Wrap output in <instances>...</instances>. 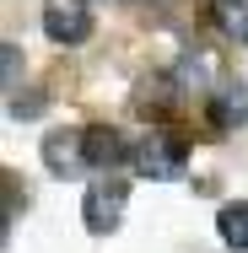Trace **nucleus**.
<instances>
[{"mask_svg":"<svg viewBox=\"0 0 248 253\" xmlns=\"http://www.w3.org/2000/svg\"><path fill=\"white\" fill-rule=\"evenodd\" d=\"M216 27L227 38H248V5L243 0H216Z\"/></svg>","mask_w":248,"mask_h":253,"instance_id":"6e6552de","label":"nucleus"},{"mask_svg":"<svg viewBox=\"0 0 248 253\" xmlns=\"http://www.w3.org/2000/svg\"><path fill=\"white\" fill-rule=\"evenodd\" d=\"M130 151H135V146H124V135H119L113 124H92V129H87V162H92V167H119Z\"/></svg>","mask_w":248,"mask_h":253,"instance_id":"39448f33","label":"nucleus"},{"mask_svg":"<svg viewBox=\"0 0 248 253\" xmlns=\"http://www.w3.org/2000/svg\"><path fill=\"white\" fill-rule=\"evenodd\" d=\"M216 70H221V65H216L210 54H189V59L178 65V86H199V92H205V86L216 81Z\"/></svg>","mask_w":248,"mask_h":253,"instance_id":"0eeeda50","label":"nucleus"},{"mask_svg":"<svg viewBox=\"0 0 248 253\" xmlns=\"http://www.w3.org/2000/svg\"><path fill=\"white\" fill-rule=\"evenodd\" d=\"M92 27H98L92 0H44V33H49V43L76 49V43L92 38Z\"/></svg>","mask_w":248,"mask_h":253,"instance_id":"f03ea898","label":"nucleus"},{"mask_svg":"<svg viewBox=\"0 0 248 253\" xmlns=\"http://www.w3.org/2000/svg\"><path fill=\"white\" fill-rule=\"evenodd\" d=\"M216 232H221V243H227V248H238V253H243V248H248V200L221 205V215H216Z\"/></svg>","mask_w":248,"mask_h":253,"instance_id":"423d86ee","label":"nucleus"},{"mask_svg":"<svg viewBox=\"0 0 248 253\" xmlns=\"http://www.w3.org/2000/svg\"><path fill=\"white\" fill-rule=\"evenodd\" d=\"M49 102H44V92H16L11 97V119H38Z\"/></svg>","mask_w":248,"mask_h":253,"instance_id":"9d476101","label":"nucleus"},{"mask_svg":"<svg viewBox=\"0 0 248 253\" xmlns=\"http://www.w3.org/2000/svg\"><path fill=\"white\" fill-rule=\"evenodd\" d=\"M44 167L54 178H81L92 162H87V129H54L44 140Z\"/></svg>","mask_w":248,"mask_h":253,"instance_id":"20e7f679","label":"nucleus"},{"mask_svg":"<svg viewBox=\"0 0 248 253\" xmlns=\"http://www.w3.org/2000/svg\"><path fill=\"white\" fill-rule=\"evenodd\" d=\"M124 205H130V189L119 183V178H98L92 189H87V200H81V221H87V232H119V221H124Z\"/></svg>","mask_w":248,"mask_h":253,"instance_id":"7ed1b4c3","label":"nucleus"},{"mask_svg":"<svg viewBox=\"0 0 248 253\" xmlns=\"http://www.w3.org/2000/svg\"><path fill=\"white\" fill-rule=\"evenodd\" d=\"M0 70H5V97H16V76H22V49L16 43L0 49Z\"/></svg>","mask_w":248,"mask_h":253,"instance_id":"1a4fd4ad","label":"nucleus"},{"mask_svg":"<svg viewBox=\"0 0 248 253\" xmlns=\"http://www.w3.org/2000/svg\"><path fill=\"white\" fill-rule=\"evenodd\" d=\"M130 162H135V172H141V178H151V183H173V178H184L189 151H184V140H173V135L151 129L146 140L130 151Z\"/></svg>","mask_w":248,"mask_h":253,"instance_id":"f257e3e1","label":"nucleus"}]
</instances>
